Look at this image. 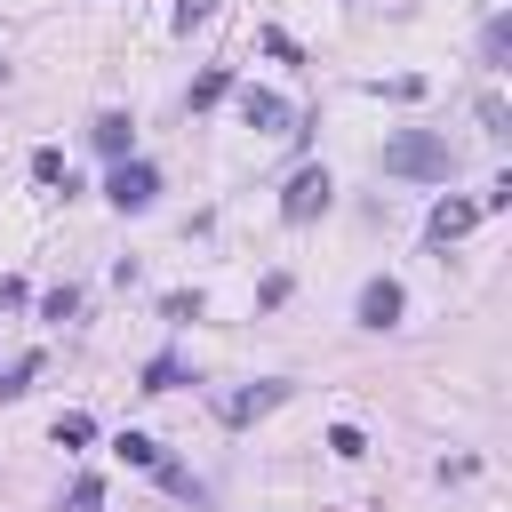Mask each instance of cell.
<instances>
[{"label": "cell", "mask_w": 512, "mask_h": 512, "mask_svg": "<svg viewBox=\"0 0 512 512\" xmlns=\"http://www.w3.org/2000/svg\"><path fill=\"white\" fill-rule=\"evenodd\" d=\"M64 512H104V480H96V472H80V480H72V496H64Z\"/></svg>", "instance_id": "9a60e30c"}, {"label": "cell", "mask_w": 512, "mask_h": 512, "mask_svg": "<svg viewBox=\"0 0 512 512\" xmlns=\"http://www.w3.org/2000/svg\"><path fill=\"white\" fill-rule=\"evenodd\" d=\"M480 128H488V136H512V128H504V96H480Z\"/></svg>", "instance_id": "7402d4cb"}, {"label": "cell", "mask_w": 512, "mask_h": 512, "mask_svg": "<svg viewBox=\"0 0 512 512\" xmlns=\"http://www.w3.org/2000/svg\"><path fill=\"white\" fill-rule=\"evenodd\" d=\"M400 312H408L400 280H368V288H360V328H376V336H384V328H392Z\"/></svg>", "instance_id": "52a82bcc"}, {"label": "cell", "mask_w": 512, "mask_h": 512, "mask_svg": "<svg viewBox=\"0 0 512 512\" xmlns=\"http://www.w3.org/2000/svg\"><path fill=\"white\" fill-rule=\"evenodd\" d=\"M112 456H120V464H136V472H152V464H160V440H144V432H120V440H112Z\"/></svg>", "instance_id": "8fae6325"}, {"label": "cell", "mask_w": 512, "mask_h": 512, "mask_svg": "<svg viewBox=\"0 0 512 512\" xmlns=\"http://www.w3.org/2000/svg\"><path fill=\"white\" fill-rule=\"evenodd\" d=\"M480 64H488V72L512 64V16H488V24H480Z\"/></svg>", "instance_id": "9c48e42d"}, {"label": "cell", "mask_w": 512, "mask_h": 512, "mask_svg": "<svg viewBox=\"0 0 512 512\" xmlns=\"http://www.w3.org/2000/svg\"><path fill=\"white\" fill-rule=\"evenodd\" d=\"M24 304V280H0V312H16Z\"/></svg>", "instance_id": "603a6c76"}, {"label": "cell", "mask_w": 512, "mask_h": 512, "mask_svg": "<svg viewBox=\"0 0 512 512\" xmlns=\"http://www.w3.org/2000/svg\"><path fill=\"white\" fill-rule=\"evenodd\" d=\"M56 440H64V448H88V440H96V424L72 408V416H56Z\"/></svg>", "instance_id": "2e32d148"}, {"label": "cell", "mask_w": 512, "mask_h": 512, "mask_svg": "<svg viewBox=\"0 0 512 512\" xmlns=\"http://www.w3.org/2000/svg\"><path fill=\"white\" fill-rule=\"evenodd\" d=\"M472 224H480V200H440V208H432V224H424V240H432V248H456Z\"/></svg>", "instance_id": "8992f818"}, {"label": "cell", "mask_w": 512, "mask_h": 512, "mask_svg": "<svg viewBox=\"0 0 512 512\" xmlns=\"http://www.w3.org/2000/svg\"><path fill=\"white\" fill-rule=\"evenodd\" d=\"M328 200H336L328 168H296V176H288V192H280V216H288V224H312Z\"/></svg>", "instance_id": "3957f363"}, {"label": "cell", "mask_w": 512, "mask_h": 512, "mask_svg": "<svg viewBox=\"0 0 512 512\" xmlns=\"http://www.w3.org/2000/svg\"><path fill=\"white\" fill-rule=\"evenodd\" d=\"M256 40H264V56H280V64H296V40H288V32H280V24H264V32H256Z\"/></svg>", "instance_id": "ffe728a7"}, {"label": "cell", "mask_w": 512, "mask_h": 512, "mask_svg": "<svg viewBox=\"0 0 512 512\" xmlns=\"http://www.w3.org/2000/svg\"><path fill=\"white\" fill-rule=\"evenodd\" d=\"M376 160H384V176H408V184H448L456 176V144L432 136V128H400Z\"/></svg>", "instance_id": "6da1fadb"}, {"label": "cell", "mask_w": 512, "mask_h": 512, "mask_svg": "<svg viewBox=\"0 0 512 512\" xmlns=\"http://www.w3.org/2000/svg\"><path fill=\"white\" fill-rule=\"evenodd\" d=\"M376 96H400V104H416V96H424V80H416V72H400V80H376Z\"/></svg>", "instance_id": "44dd1931"}, {"label": "cell", "mask_w": 512, "mask_h": 512, "mask_svg": "<svg viewBox=\"0 0 512 512\" xmlns=\"http://www.w3.org/2000/svg\"><path fill=\"white\" fill-rule=\"evenodd\" d=\"M32 184H64V192H72V160H64L56 144H40V152H32Z\"/></svg>", "instance_id": "30bf717a"}, {"label": "cell", "mask_w": 512, "mask_h": 512, "mask_svg": "<svg viewBox=\"0 0 512 512\" xmlns=\"http://www.w3.org/2000/svg\"><path fill=\"white\" fill-rule=\"evenodd\" d=\"M104 200H112L120 216H144V208L160 200V176H152L144 160H112V176H104Z\"/></svg>", "instance_id": "7a4b0ae2"}, {"label": "cell", "mask_w": 512, "mask_h": 512, "mask_svg": "<svg viewBox=\"0 0 512 512\" xmlns=\"http://www.w3.org/2000/svg\"><path fill=\"white\" fill-rule=\"evenodd\" d=\"M280 400H288V384L264 376V384H240V392H216V416H224V424H256V416H272Z\"/></svg>", "instance_id": "277c9868"}, {"label": "cell", "mask_w": 512, "mask_h": 512, "mask_svg": "<svg viewBox=\"0 0 512 512\" xmlns=\"http://www.w3.org/2000/svg\"><path fill=\"white\" fill-rule=\"evenodd\" d=\"M32 376H40V352H24V360L0 376V400H24V392H32Z\"/></svg>", "instance_id": "5bb4252c"}, {"label": "cell", "mask_w": 512, "mask_h": 512, "mask_svg": "<svg viewBox=\"0 0 512 512\" xmlns=\"http://www.w3.org/2000/svg\"><path fill=\"white\" fill-rule=\"evenodd\" d=\"M224 0H176V32H192V24H208Z\"/></svg>", "instance_id": "d6986e66"}, {"label": "cell", "mask_w": 512, "mask_h": 512, "mask_svg": "<svg viewBox=\"0 0 512 512\" xmlns=\"http://www.w3.org/2000/svg\"><path fill=\"white\" fill-rule=\"evenodd\" d=\"M224 88H232V72H224V64H208V72L192 80V112H208V104H216Z\"/></svg>", "instance_id": "7c38bea8"}, {"label": "cell", "mask_w": 512, "mask_h": 512, "mask_svg": "<svg viewBox=\"0 0 512 512\" xmlns=\"http://www.w3.org/2000/svg\"><path fill=\"white\" fill-rule=\"evenodd\" d=\"M328 448H336L344 464H352V456H368V440H360V424H336V432H328Z\"/></svg>", "instance_id": "ac0fdd59"}, {"label": "cell", "mask_w": 512, "mask_h": 512, "mask_svg": "<svg viewBox=\"0 0 512 512\" xmlns=\"http://www.w3.org/2000/svg\"><path fill=\"white\" fill-rule=\"evenodd\" d=\"M176 384H184V360H168V352L144 360V392H176Z\"/></svg>", "instance_id": "4fadbf2b"}, {"label": "cell", "mask_w": 512, "mask_h": 512, "mask_svg": "<svg viewBox=\"0 0 512 512\" xmlns=\"http://www.w3.org/2000/svg\"><path fill=\"white\" fill-rule=\"evenodd\" d=\"M88 144H96L104 160H128V144H136V120H128V112H96V128H88Z\"/></svg>", "instance_id": "ba28073f"}, {"label": "cell", "mask_w": 512, "mask_h": 512, "mask_svg": "<svg viewBox=\"0 0 512 512\" xmlns=\"http://www.w3.org/2000/svg\"><path fill=\"white\" fill-rule=\"evenodd\" d=\"M40 312H48V320H72V312H80V288H48Z\"/></svg>", "instance_id": "e0dca14e"}, {"label": "cell", "mask_w": 512, "mask_h": 512, "mask_svg": "<svg viewBox=\"0 0 512 512\" xmlns=\"http://www.w3.org/2000/svg\"><path fill=\"white\" fill-rule=\"evenodd\" d=\"M240 120H248V128H264V136H304V128H296V112H288L272 88H240Z\"/></svg>", "instance_id": "5b68a950"}]
</instances>
